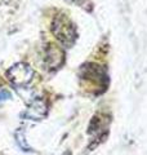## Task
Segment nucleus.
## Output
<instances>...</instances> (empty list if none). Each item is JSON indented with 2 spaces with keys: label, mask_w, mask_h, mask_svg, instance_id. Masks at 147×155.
<instances>
[{
  "label": "nucleus",
  "mask_w": 147,
  "mask_h": 155,
  "mask_svg": "<svg viewBox=\"0 0 147 155\" xmlns=\"http://www.w3.org/2000/svg\"><path fill=\"white\" fill-rule=\"evenodd\" d=\"M52 32L66 47H70L71 44H74V41L76 40V36H77V32L74 23L65 14H61V16L54 18V21L52 23Z\"/></svg>",
  "instance_id": "1"
},
{
  "label": "nucleus",
  "mask_w": 147,
  "mask_h": 155,
  "mask_svg": "<svg viewBox=\"0 0 147 155\" xmlns=\"http://www.w3.org/2000/svg\"><path fill=\"white\" fill-rule=\"evenodd\" d=\"M34 75H35V71L32 70V67L24 62H18L7 71V78L16 87L28 85L32 81Z\"/></svg>",
  "instance_id": "2"
},
{
  "label": "nucleus",
  "mask_w": 147,
  "mask_h": 155,
  "mask_svg": "<svg viewBox=\"0 0 147 155\" xmlns=\"http://www.w3.org/2000/svg\"><path fill=\"white\" fill-rule=\"evenodd\" d=\"M47 111H48L47 102L43 98H38V100H34L32 102L28 105V107L22 114V116H24L26 119H30V120H41L45 118Z\"/></svg>",
  "instance_id": "3"
},
{
  "label": "nucleus",
  "mask_w": 147,
  "mask_h": 155,
  "mask_svg": "<svg viewBox=\"0 0 147 155\" xmlns=\"http://www.w3.org/2000/svg\"><path fill=\"white\" fill-rule=\"evenodd\" d=\"M45 61L51 69H58L65 61V53L58 47L51 44L47 49V57Z\"/></svg>",
  "instance_id": "4"
},
{
  "label": "nucleus",
  "mask_w": 147,
  "mask_h": 155,
  "mask_svg": "<svg viewBox=\"0 0 147 155\" xmlns=\"http://www.w3.org/2000/svg\"><path fill=\"white\" fill-rule=\"evenodd\" d=\"M16 141H17V143L19 145V147H21L23 151H30V150H31V147L27 145L26 137H24V133L22 132L21 129L17 130V133H16Z\"/></svg>",
  "instance_id": "5"
},
{
  "label": "nucleus",
  "mask_w": 147,
  "mask_h": 155,
  "mask_svg": "<svg viewBox=\"0 0 147 155\" xmlns=\"http://www.w3.org/2000/svg\"><path fill=\"white\" fill-rule=\"evenodd\" d=\"M11 98H12L11 92L7 91V89H0V104L5 102V101L11 100Z\"/></svg>",
  "instance_id": "6"
},
{
  "label": "nucleus",
  "mask_w": 147,
  "mask_h": 155,
  "mask_svg": "<svg viewBox=\"0 0 147 155\" xmlns=\"http://www.w3.org/2000/svg\"><path fill=\"white\" fill-rule=\"evenodd\" d=\"M71 2L77 4V5H80V7H85V4L88 3V0H71Z\"/></svg>",
  "instance_id": "7"
},
{
  "label": "nucleus",
  "mask_w": 147,
  "mask_h": 155,
  "mask_svg": "<svg viewBox=\"0 0 147 155\" xmlns=\"http://www.w3.org/2000/svg\"><path fill=\"white\" fill-rule=\"evenodd\" d=\"M62 155H71V151H65V153H63Z\"/></svg>",
  "instance_id": "8"
}]
</instances>
